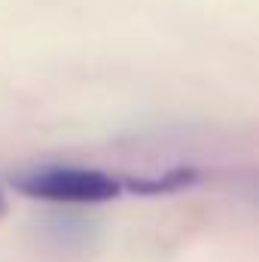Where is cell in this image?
<instances>
[{
	"label": "cell",
	"instance_id": "obj_1",
	"mask_svg": "<svg viewBox=\"0 0 259 262\" xmlns=\"http://www.w3.org/2000/svg\"><path fill=\"white\" fill-rule=\"evenodd\" d=\"M12 189L52 204H104L122 192V183L98 168L82 165H34L12 174Z\"/></svg>",
	"mask_w": 259,
	"mask_h": 262
},
{
	"label": "cell",
	"instance_id": "obj_2",
	"mask_svg": "<svg viewBox=\"0 0 259 262\" xmlns=\"http://www.w3.org/2000/svg\"><path fill=\"white\" fill-rule=\"evenodd\" d=\"M192 180H195L192 171L177 168V171H171V174H165V177H156V180H134L128 186L134 192H143V195H159V192H177V189L189 186Z\"/></svg>",
	"mask_w": 259,
	"mask_h": 262
},
{
	"label": "cell",
	"instance_id": "obj_3",
	"mask_svg": "<svg viewBox=\"0 0 259 262\" xmlns=\"http://www.w3.org/2000/svg\"><path fill=\"white\" fill-rule=\"evenodd\" d=\"M3 210H6V192H3V183H0V216H3Z\"/></svg>",
	"mask_w": 259,
	"mask_h": 262
}]
</instances>
